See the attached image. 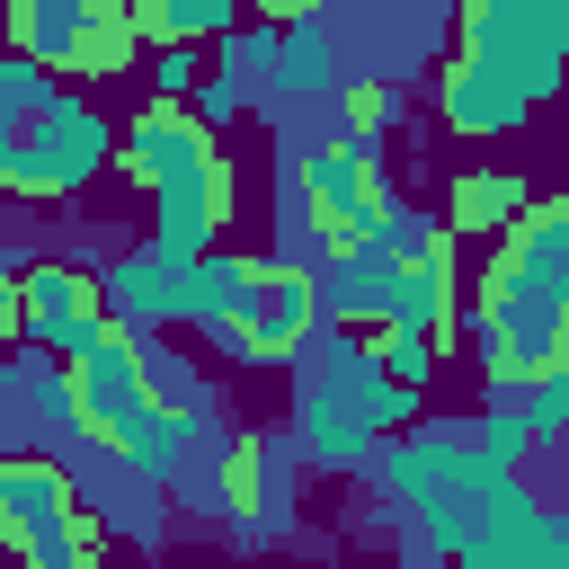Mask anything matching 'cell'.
<instances>
[{
	"label": "cell",
	"instance_id": "5b68a950",
	"mask_svg": "<svg viewBox=\"0 0 569 569\" xmlns=\"http://www.w3.org/2000/svg\"><path fill=\"white\" fill-rule=\"evenodd\" d=\"M453 53L498 71L525 107H542L569 89V0H462Z\"/></svg>",
	"mask_w": 569,
	"mask_h": 569
},
{
	"label": "cell",
	"instance_id": "d6986e66",
	"mask_svg": "<svg viewBox=\"0 0 569 569\" xmlns=\"http://www.w3.org/2000/svg\"><path fill=\"white\" fill-rule=\"evenodd\" d=\"M276 89L284 98H338V53L320 18H276Z\"/></svg>",
	"mask_w": 569,
	"mask_h": 569
},
{
	"label": "cell",
	"instance_id": "7a4b0ae2",
	"mask_svg": "<svg viewBox=\"0 0 569 569\" xmlns=\"http://www.w3.org/2000/svg\"><path fill=\"white\" fill-rule=\"evenodd\" d=\"M116 169L151 196V240L178 249V258H204L222 240V222L240 213V178L222 160V133L187 98H151L116 133Z\"/></svg>",
	"mask_w": 569,
	"mask_h": 569
},
{
	"label": "cell",
	"instance_id": "30bf717a",
	"mask_svg": "<svg viewBox=\"0 0 569 569\" xmlns=\"http://www.w3.org/2000/svg\"><path fill=\"white\" fill-rule=\"evenodd\" d=\"M311 329H329L320 320V267H302V258H249V293L213 329V347L231 365H293L311 347Z\"/></svg>",
	"mask_w": 569,
	"mask_h": 569
},
{
	"label": "cell",
	"instance_id": "484cf974",
	"mask_svg": "<svg viewBox=\"0 0 569 569\" xmlns=\"http://www.w3.org/2000/svg\"><path fill=\"white\" fill-rule=\"evenodd\" d=\"M44 89H53V71L44 62H27V53H0V142L44 107Z\"/></svg>",
	"mask_w": 569,
	"mask_h": 569
},
{
	"label": "cell",
	"instance_id": "603a6c76",
	"mask_svg": "<svg viewBox=\"0 0 569 569\" xmlns=\"http://www.w3.org/2000/svg\"><path fill=\"white\" fill-rule=\"evenodd\" d=\"M373 356H382V373H400V382H436V356H445V338H427V329H400V320H373Z\"/></svg>",
	"mask_w": 569,
	"mask_h": 569
},
{
	"label": "cell",
	"instance_id": "9c48e42d",
	"mask_svg": "<svg viewBox=\"0 0 569 569\" xmlns=\"http://www.w3.org/2000/svg\"><path fill=\"white\" fill-rule=\"evenodd\" d=\"M160 338H133V329H98L80 356H62V382H71V436H89L98 453H116L124 445V427H133V409L160 391Z\"/></svg>",
	"mask_w": 569,
	"mask_h": 569
},
{
	"label": "cell",
	"instance_id": "f546056e",
	"mask_svg": "<svg viewBox=\"0 0 569 569\" xmlns=\"http://www.w3.org/2000/svg\"><path fill=\"white\" fill-rule=\"evenodd\" d=\"M249 9H258V18H320L329 0H249Z\"/></svg>",
	"mask_w": 569,
	"mask_h": 569
},
{
	"label": "cell",
	"instance_id": "277c9868",
	"mask_svg": "<svg viewBox=\"0 0 569 569\" xmlns=\"http://www.w3.org/2000/svg\"><path fill=\"white\" fill-rule=\"evenodd\" d=\"M0 542L9 560H36V569H89L107 551L89 489L53 453H0Z\"/></svg>",
	"mask_w": 569,
	"mask_h": 569
},
{
	"label": "cell",
	"instance_id": "ba28073f",
	"mask_svg": "<svg viewBox=\"0 0 569 569\" xmlns=\"http://www.w3.org/2000/svg\"><path fill=\"white\" fill-rule=\"evenodd\" d=\"M0 27H9V53L71 80H116L142 53L133 0H0Z\"/></svg>",
	"mask_w": 569,
	"mask_h": 569
},
{
	"label": "cell",
	"instance_id": "9a60e30c",
	"mask_svg": "<svg viewBox=\"0 0 569 569\" xmlns=\"http://www.w3.org/2000/svg\"><path fill=\"white\" fill-rule=\"evenodd\" d=\"M98 293H107V320L133 329V338H160V329H187V302H196V258L142 240L124 258L98 267Z\"/></svg>",
	"mask_w": 569,
	"mask_h": 569
},
{
	"label": "cell",
	"instance_id": "2e32d148",
	"mask_svg": "<svg viewBox=\"0 0 569 569\" xmlns=\"http://www.w3.org/2000/svg\"><path fill=\"white\" fill-rule=\"evenodd\" d=\"M391 276H400V258L382 249V231H365V240H347V249H320V320L373 329V320L391 311Z\"/></svg>",
	"mask_w": 569,
	"mask_h": 569
},
{
	"label": "cell",
	"instance_id": "e0dca14e",
	"mask_svg": "<svg viewBox=\"0 0 569 569\" xmlns=\"http://www.w3.org/2000/svg\"><path fill=\"white\" fill-rule=\"evenodd\" d=\"M436 116H445V133H462V142H507V133H525V98L498 80V71H480V62H445L436 71Z\"/></svg>",
	"mask_w": 569,
	"mask_h": 569
},
{
	"label": "cell",
	"instance_id": "7c38bea8",
	"mask_svg": "<svg viewBox=\"0 0 569 569\" xmlns=\"http://www.w3.org/2000/svg\"><path fill=\"white\" fill-rule=\"evenodd\" d=\"M293 471H302V453H293L284 427H240V436L222 445V462H213V507H222V525H231L240 542L284 533V516H293Z\"/></svg>",
	"mask_w": 569,
	"mask_h": 569
},
{
	"label": "cell",
	"instance_id": "ffe728a7",
	"mask_svg": "<svg viewBox=\"0 0 569 569\" xmlns=\"http://www.w3.org/2000/svg\"><path fill=\"white\" fill-rule=\"evenodd\" d=\"M525 204V178L516 169H462L453 187H445V231H507V213Z\"/></svg>",
	"mask_w": 569,
	"mask_h": 569
},
{
	"label": "cell",
	"instance_id": "3957f363",
	"mask_svg": "<svg viewBox=\"0 0 569 569\" xmlns=\"http://www.w3.org/2000/svg\"><path fill=\"white\" fill-rule=\"evenodd\" d=\"M293 365H302V382H293V453L320 462V471H365L373 445L400 436L418 418V400H427L418 382L382 373L373 329H338L329 320V338L311 329V347Z\"/></svg>",
	"mask_w": 569,
	"mask_h": 569
},
{
	"label": "cell",
	"instance_id": "8fae6325",
	"mask_svg": "<svg viewBox=\"0 0 569 569\" xmlns=\"http://www.w3.org/2000/svg\"><path fill=\"white\" fill-rule=\"evenodd\" d=\"M462 338H471L489 391H525L542 365H569V311L533 302V293H480L471 320H462Z\"/></svg>",
	"mask_w": 569,
	"mask_h": 569
},
{
	"label": "cell",
	"instance_id": "d6a6232c",
	"mask_svg": "<svg viewBox=\"0 0 569 569\" xmlns=\"http://www.w3.org/2000/svg\"><path fill=\"white\" fill-rule=\"evenodd\" d=\"M0 391H9V382H0Z\"/></svg>",
	"mask_w": 569,
	"mask_h": 569
},
{
	"label": "cell",
	"instance_id": "6da1fadb",
	"mask_svg": "<svg viewBox=\"0 0 569 569\" xmlns=\"http://www.w3.org/2000/svg\"><path fill=\"white\" fill-rule=\"evenodd\" d=\"M373 489L391 507H418L427 525V551L445 560H471V569H525L533 560V525H542V498L516 462H498L471 418L453 427H400L373 445Z\"/></svg>",
	"mask_w": 569,
	"mask_h": 569
},
{
	"label": "cell",
	"instance_id": "83f0119b",
	"mask_svg": "<svg viewBox=\"0 0 569 569\" xmlns=\"http://www.w3.org/2000/svg\"><path fill=\"white\" fill-rule=\"evenodd\" d=\"M187 107H196V116H204V124H213V133H222V124H231V116H240V107H249V89H240V80H231V71H204V80H196V89H187Z\"/></svg>",
	"mask_w": 569,
	"mask_h": 569
},
{
	"label": "cell",
	"instance_id": "f1b7e54d",
	"mask_svg": "<svg viewBox=\"0 0 569 569\" xmlns=\"http://www.w3.org/2000/svg\"><path fill=\"white\" fill-rule=\"evenodd\" d=\"M27 347V329H18V267L0 258V382H9V356Z\"/></svg>",
	"mask_w": 569,
	"mask_h": 569
},
{
	"label": "cell",
	"instance_id": "52a82bcc",
	"mask_svg": "<svg viewBox=\"0 0 569 569\" xmlns=\"http://www.w3.org/2000/svg\"><path fill=\"white\" fill-rule=\"evenodd\" d=\"M293 213L320 249H347L365 231H382L400 213L391 178H382V142L373 133H320L293 151Z\"/></svg>",
	"mask_w": 569,
	"mask_h": 569
},
{
	"label": "cell",
	"instance_id": "cb8c5ba5",
	"mask_svg": "<svg viewBox=\"0 0 569 569\" xmlns=\"http://www.w3.org/2000/svg\"><path fill=\"white\" fill-rule=\"evenodd\" d=\"M338 116H347V133H391L400 124V89L391 80H373V71H356V80H338Z\"/></svg>",
	"mask_w": 569,
	"mask_h": 569
},
{
	"label": "cell",
	"instance_id": "4dcf8cb0",
	"mask_svg": "<svg viewBox=\"0 0 569 569\" xmlns=\"http://www.w3.org/2000/svg\"><path fill=\"white\" fill-rule=\"evenodd\" d=\"M551 453H560V480H569V436H560V445H551Z\"/></svg>",
	"mask_w": 569,
	"mask_h": 569
},
{
	"label": "cell",
	"instance_id": "5bb4252c",
	"mask_svg": "<svg viewBox=\"0 0 569 569\" xmlns=\"http://www.w3.org/2000/svg\"><path fill=\"white\" fill-rule=\"evenodd\" d=\"M480 293H533L569 311V196H525L489 249Z\"/></svg>",
	"mask_w": 569,
	"mask_h": 569
},
{
	"label": "cell",
	"instance_id": "ac0fdd59",
	"mask_svg": "<svg viewBox=\"0 0 569 569\" xmlns=\"http://www.w3.org/2000/svg\"><path fill=\"white\" fill-rule=\"evenodd\" d=\"M382 320L427 329V338H453V231L427 240L418 258H400V276H391V311H382Z\"/></svg>",
	"mask_w": 569,
	"mask_h": 569
},
{
	"label": "cell",
	"instance_id": "44dd1931",
	"mask_svg": "<svg viewBox=\"0 0 569 569\" xmlns=\"http://www.w3.org/2000/svg\"><path fill=\"white\" fill-rule=\"evenodd\" d=\"M249 0H133V36L142 44H213L222 27H240Z\"/></svg>",
	"mask_w": 569,
	"mask_h": 569
},
{
	"label": "cell",
	"instance_id": "7402d4cb",
	"mask_svg": "<svg viewBox=\"0 0 569 569\" xmlns=\"http://www.w3.org/2000/svg\"><path fill=\"white\" fill-rule=\"evenodd\" d=\"M213 62H222L240 89H258V80L276 89V18H258V27H222V36H213Z\"/></svg>",
	"mask_w": 569,
	"mask_h": 569
},
{
	"label": "cell",
	"instance_id": "d4e9b609",
	"mask_svg": "<svg viewBox=\"0 0 569 569\" xmlns=\"http://www.w3.org/2000/svg\"><path fill=\"white\" fill-rule=\"evenodd\" d=\"M516 400H525L516 418L533 427V445H560V436H569V365H542V373H533Z\"/></svg>",
	"mask_w": 569,
	"mask_h": 569
},
{
	"label": "cell",
	"instance_id": "4fadbf2b",
	"mask_svg": "<svg viewBox=\"0 0 569 569\" xmlns=\"http://www.w3.org/2000/svg\"><path fill=\"white\" fill-rule=\"evenodd\" d=\"M18 329H27V347H44V356H80V347L107 329L98 267H89V258H27V267H18Z\"/></svg>",
	"mask_w": 569,
	"mask_h": 569
},
{
	"label": "cell",
	"instance_id": "1f68e13d",
	"mask_svg": "<svg viewBox=\"0 0 569 569\" xmlns=\"http://www.w3.org/2000/svg\"><path fill=\"white\" fill-rule=\"evenodd\" d=\"M0 560H9V542H0Z\"/></svg>",
	"mask_w": 569,
	"mask_h": 569
},
{
	"label": "cell",
	"instance_id": "4316f807",
	"mask_svg": "<svg viewBox=\"0 0 569 569\" xmlns=\"http://www.w3.org/2000/svg\"><path fill=\"white\" fill-rule=\"evenodd\" d=\"M151 53H160V62H151V98H187V89L204 80V62H196L204 44H151Z\"/></svg>",
	"mask_w": 569,
	"mask_h": 569
},
{
	"label": "cell",
	"instance_id": "8992f818",
	"mask_svg": "<svg viewBox=\"0 0 569 569\" xmlns=\"http://www.w3.org/2000/svg\"><path fill=\"white\" fill-rule=\"evenodd\" d=\"M107 160H116V124H107L89 98L44 89V107L0 142V196H18V204H62V196H80Z\"/></svg>",
	"mask_w": 569,
	"mask_h": 569
}]
</instances>
